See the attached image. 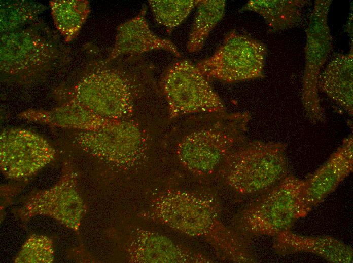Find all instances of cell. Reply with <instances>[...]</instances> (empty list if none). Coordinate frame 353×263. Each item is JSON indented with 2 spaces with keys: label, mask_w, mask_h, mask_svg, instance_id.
Returning <instances> with one entry per match:
<instances>
[{
  "label": "cell",
  "mask_w": 353,
  "mask_h": 263,
  "mask_svg": "<svg viewBox=\"0 0 353 263\" xmlns=\"http://www.w3.org/2000/svg\"><path fill=\"white\" fill-rule=\"evenodd\" d=\"M152 212L158 221L169 228L203 238L228 260L255 261L249 249V236L228 228L222 222L218 203L211 194L167 190L154 199Z\"/></svg>",
  "instance_id": "obj_1"
},
{
  "label": "cell",
  "mask_w": 353,
  "mask_h": 263,
  "mask_svg": "<svg viewBox=\"0 0 353 263\" xmlns=\"http://www.w3.org/2000/svg\"><path fill=\"white\" fill-rule=\"evenodd\" d=\"M287 149L282 142L245 139L225 158L218 172L238 194H263L290 174Z\"/></svg>",
  "instance_id": "obj_2"
},
{
  "label": "cell",
  "mask_w": 353,
  "mask_h": 263,
  "mask_svg": "<svg viewBox=\"0 0 353 263\" xmlns=\"http://www.w3.org/2000/svg\"><path fill=\"white\" fill-rule=\"evenodd\" d=\"M251 115L248 112L220 113L218 119L186 135L179 143L180 163L195 176L212 174L228 154L244 141Z\"/></svg>",
  "instance_id": "obj_3"
},
{
  "label": "cell",
  "mask_w": 353,
  "mask_h": 263,
  "mask_svg": "<svg viewBox=\"0 0 353 263\" xmlns=\"http://www.w3.org/2000/svg\"><path fill=\"white\" fill-rule=\"evenodd\" d=\"M304 185L305 180L289 174L239 213L236 230L250 237H275L291 230L297 220L307 215L301 201Z\"/></svg>",
  "instance_id": "obj_4"
},
{
  "label": "cell",
  "mask_w": 353,
  "mask_h": 263,
  "mask_svg": "<svg viewBox=\"0 0 353 263\" xmlns=\"http://www.w3.org/2000/svg\"><path fill=\"white\" fill-rule=\"evenodd\" d=\"M266 53L263 43L232 30L210 57L195 65L209 81L252 80L263 77Z\"/></svg>",
  "instance_id": "obj_5"
},
{
  "label": "cell",
  "mask_w": 353,
  "mask_h": 263,
  "mask_svg": "<svg viewBox=\"0 0 353 263\" xmlns=\"http://www.w3.org/2000/svg\"><path fill=\"white\" fill-rule=\"evenodd\" d=\"M209 81L188 60L172 63L165 71L161 82L170 117L225 112L224 102Z\"/></svg>",
  "instance_id": "obj_6"
},
{
  "label": "cell",
  "mask_w": 353,
  "mask_h": 263,
  "mask_svg": "<svg viewBox=\"0 0 353 263\" xmlns=\"http://www.w3.org/2000/svg\"><path fill=\"white\" fill-rule=\"evenodd\" d=\"M330 0H317L310 14L306 32L305 67L302 79V103L308 120L313 124L323 122L325 114L319 96L321 70L332 48L328 24Z\"/></svg>",
  "instance_id": "obj_7"
},
{
  "label": "cell",
  "mask_w": 353,
  "mask_h": 263,
  "mask_svg": "<svg viewBox=\"0 0 353 263\" xmlns=\"http://www.w3.org/2000/svg\"><path fill=\"white\" fill-rule=\"evenodd\" d=\"M73 99L111 120H122L133 112L129 82L120 70L114 68H101L86 75L76 86Z\"/></svg>",
  "instance_id": "obj_8"
},
{
  "label": "cell",
  "mask_w": 353,
  "mask_h": 263,
  "mask_svg": "<svg viewBox=\"0 0 353 263\" xmlns=\"http://www.w3.org/2000/svg\"><path fill=\"white\" fill-rule=\"evenodd\" d=\"M78 143L92 154L120 165L133 164L143 148V138L133 122L113 120L95 130L83 131Z\"/></svg>",
  "instance_id": "obj_9"
},
{
  "label": "cell",
  "mask_w": 353,
  "mask_h": 263,
  "mask_svg": "<svg viewBox=\"0 0 353 263\" xmlns=\"http://www.w3.org/2000/svg\"><path fill=\"white\" fill-rule=\"evenodd\" d=\"M1 165L10 178H21L37 171L53 158V148L42 136L21 128L4 130L0 136Z\"/></svg>",
  "instance_id": "obj_10"
},
{
  "label": "cell",
  "mask_w": 353,
  "mask_h": 263,
  "mask_svg": "<svg viewBox=\"0 0 353 263\" xmlns=\"http://www.w3.org/2000/svg\"><path fill=\"white\" fill-rule=\"evenodd\" d=\"M22 31L6 33L1 38V69L11 74L50 67L58 55L51 41L44 35Z\"/></svg>",
  "instance_id": "obj_11"
},
{
  "label": "cell",
  "mask_w": 353,
  "mask_h": 263,
  "mask_svg": "<svg viewBox=\"0 0 353 263\" xmlns=\"http://www.w3.org/2000/svg\"><path fill=\"white\" fill-rule=\"evenodd\" d=\"M125 251L129 261L142 263H207L206 255L180 245L157 232L136 230L129 235Z\"/></svg>",
  "instance_id": "obj_12"
},
{
  "label": "cell",
  "mask_w": 353,
  "mask_h": 263,
  "mask_svg": "<svg viewBox=\"0 0 353 263\" xmlns=\"http://www.w3.org/2000/svg\"><path fill=\"white\" fill-rule=\"evenodd\" d=\"M352 169L353 138L350 135L327 160L305 180L301 201L306 214L332 193Z\"/></svg>",
  "instance_id": "obj_13"
},
{
  "label": "cell",
  "mask_w": 353,
  "mask_h": 263,
  "mask_svg": "<svg viewBox=\"0 0 353 263\" xmlns=\"http://www.w3.org/2000/svg\"><path fill=\"white\" fill-rule=\"evenodd\" d=\"M146 10L142 9L136 16L118 27L115 44L107 61L123 55L139 54L154 50L166 51L181 57L172 41L151 31L145 18Z\"/></svg>",
  "instance_id": "obj_14"
},
{
  "label": "cell",
  "mask_w": 353,
  "mask_h": 263,
  "mask_svg": "<svg viewBox=\"0 0 353 263\" xmlns=\"http://www.w3.org/2000/svg\"><path fill=\"white\" fill-rule=\"evenodd\" d=\"M274 237V249L280 255L308 252L316 254L330 262H352V248L333 237L305 236L288 230Z\"/></svg>",
  "instance_id": "obj_15"
},
{
  "label": "cell",
  "mask_w": 353,
  "mask_h": 263,
  "mask_svg": "<svg viewBox=\"0 0 353 263\" xmlns=\"http://www.w3.org/2000/svg\"><path fill=\"white\" fill-rule=\"evenodd\" d=\"M352 51L348 54L335 55L321 72L319 79V90L334 103L352 115Z\"/></svg>",
  "instance_id": "obj_16"
},
{
  "label": "cell",
  "mask_w": 353,
  "mask_h": 263,
  "mask_svg": "<svg viewBox=\"0 0 353 263\" xmlns=\"http://www.w3.org/2000/svg\"><path fill=\"white\" fill-rule=\"evenodd\" d=\"M27 116L48 124L83 131L97 130L113 121L94 113L73 99L50 111L33 112Z\"/></svg>",
  "instance_id": "obj_17"
},
{
  "label": "cell",
  "mask_w": 353,
  "mask_h": 263,
  "mask_svg": "<svg viewBox=\"0 0 353 263\" xmlns=\"http://www.w3.org/2000/svg\"><path fill=\"white\" fill-rule=\"evenodd\" d=\"M302 0H251L241 11L260 14L274 31L297 26L301 22L303 8L308 3Z\"/></svg>",
  "instance_id": "obj_18"
},
{
  "label": "cell",
  "mask_w": 353,
  "mask_h": 263,
  "mask_svg": "<svg viewBox=\"0 0 353 263\" xmlns=\"http://www.w3.org/2000/svg\"><path fill=\"white\" fill-rule=\"evenodd\" d=\"M225 0H200L189 34L187 49L190 53L200 51L210 32L222 19Z\"/></svg>",
  "instance_id": "obj_19"
},
{
  "label": "cell",
  "mask_w": 353,
  "mask_h": 263,
  "mask_svg": "<svg viewBox=\"0 0 353 263\" xmlns=\"http://www.w3.org/2000/svg\"><path fill=\"white\" fill-rule=\"evenodd\" d=\"M54 23L66 40L78 33L90 12L87 1H53L50 2Z\"/></svg>",
  "instance_id": "obj_20"
},
{
  "label": "cell",
  "mask_w": 353,
  "mask_h": 263,
  "mask_svg": "<svg viewBox=\"0 0 353 263\" xmlns=\"http://www.w3.org/2000/svg\"><path fill=\"white\" fill-rule=\"evenodd\" d=\"M200 0H150L148 3L156 22L170 34L188 16Z\"/></svg>",
  "instance_id": "obj_21"
},
{
  "label": "cell",
  "mask_w": 353,
  "mask_h": 263,
  "mask_svg": "<svg viewBox=\"0 0 353 263\" xmlns=\"http://www.w3.org/2000/svg\"><path fill=\"white\" fill-rule=\"evenodd\" d=\"M43 5L30 2L11 3L1 9V27L5 31H12L26 22L33 19L43 10Z\"/></svg>",
  "instance_id": "obj_22"
}]
</instances>
